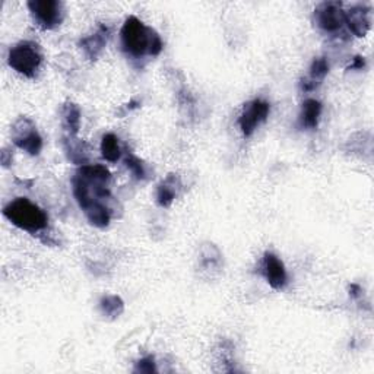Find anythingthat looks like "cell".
<instances>
[{
	"instance_id": "6da1fadb",
	"label": "cell",
	"mask_w": 374,
	"mask_h": 374,
	"mask_svg": "<svg viewBox=\"0 0 374 374\" xmlns=\"http://www.w3.org/2000/svg\"><path fill=\"white\" fill-rule=\"evenodd\" d=\"M122 50L134 59L145 56L157 58L164 49L160 34L151 27H146L139 18L129 16L120 30Z\"/></svg>"
},
{
	"instance_id": "7a4b0ae2",
	"label": "cell",
	"mask_w": 374,
	"mask_h": 374,
	"mask_svg": "<svg viewBox=\"0 0 374 374\" xmlns=\"http://www.w3.org/2000/svg\"><path fill=\"white\" fill-rule=\"evenodd\" d=\"M4 217L22 231L39 234L49 227V215L27 198H16L4 208Z\"/></svg>"
},
{
	"instance_id": "3957f363",
	"label": "cell",
	"mask_w": 374,
	"mask_h": 374,
	"mask_svg": "<svg viewBox=\"0 0 374 374\" xmlns=\"http://www.w3.org/2000/svg\"><path fill=\"white\" fill-rule=\"evenodd\" d=\"M9 66L25 78H34L43 63L40 46L34 41H20L11 47L8 54Z\"/></svg>"
},
{
	"instance_id": "277c9868",
	"label": "cell",
	"mask_w": 374,
	"mask_h": 374,
	"mask_svg": "<svg viewBox=\"0 0 374 374\" xmlns=\"http://www.w3.org/2000/svg\"><path fill=\"white\" fill-rule=\"evenodd\" d=\"M12 142L31 157L40 155L43 149V138L37 124L30 117H18L11 127Z\"/></svg>"
},
{
	"instance_id": "5b68a950",
	"label": "cell",
	"mask_w": 374,
	"mask_h": 374,
	"mask_svg": "<svg viewBox=\"0 0 374 374\" xmlns=\"http://www.w3.org/2000/svg\"><path fill=\"white\" fill-rule=\"evenodd\" d=\"M27 6L34 22L43 30H56L65 20V5L59 0H31Z\"/></svg>"
},
{
	"instance_id": "8992f818",
	"label": "cell",
	"mask_w": 374,
	"mask_h": 374,
	"mask_svg": "<svg viewBox=\"0 0 374 374\" xmlns=\"http://www.w3.org/2000/svg\"><path fill=\"white\" fill-rule=\"evenodd\" d=\"M314 25L323 32H338L345 25V11L340 2H323L313 12Z\"/></svg>"
},
{
	"instance_id": "52a82bcc",
	"label": "cell",
	"mask_w": 374,
	"mask_h": 374,
	"mask_svg": "<svg viewBox=\"0 0 374 374\" xmlns=\"http://www.w3.org/2000/svg\"><path fill=\"white\" fill-rule=\"evenodd\" d=\"M271 113V104L262 98H256L253 101H249L245 108H243L241 115L238 117V127L241 134L246 138H250L256 129L266 122Z\"/></svg>"
},
{
	"instance_id": "ba28073f",
	"label": "cell",
	"mask_w": 374,
	"mask_h": 374,
	"mask_svg": "<svg viewBox=\"0 0 374 374\" xmlns=\"http://www.w3.org/2000/svg\"><path fill=\"white\" fill-rule=\"evenodd\" d=\"M262 273H264L266 283L273 290H284L288 284V273L284 262L280 260L275 253L266 252L262 262Z\"/></svg>"
},
{
	"instance_id": "9c48e42d",
	"label": "cell",
	"mask_w": 374,
	"mask_h": 374,
	"mask_svg": "<svg viewBox=\"0 0 374 374\" xmlns=\"http://www.w3.org/2000/svg\"><path fill=\"white\" fill-rule=\"evenodd\" d=\"M110 35H111V28L105 24H101L92 34L84 37V39L79 41V47L88 60L94 62L100 58L108 43Z\"/></svg>"
},
{
	"instance_id": "30bf717a",
	"label": "cell",
	"mask_w": 374,
	"mask_h": 374,
	"mask_svg": "<svg viewBox=\"0 0 374 374\" xmlns=\"http://www.w3.org/2000/svg\"><path fill=\"white\" fill-rule=\"evenodd\" d=\"M345 24L355 37H366L371 28V9L364 5L352 6L345 12Z\"/></svg>"
},
{
	"instance_id": "8fae6325",
	"label": "cell",
	"mask_w": 374,
	"mask_h": 374,
	"mask_svg": "<svg viewBox=\"0 0 374 374\" xmlns=\"http://www.w3.org/2000/svg\"><path fill=\"white\" fill-rule=\"evenodd\" d=\"M329 73V62L326 58H317L311 62L309 67L307 77H304L300 82V88L304 92H311L319 86Z\"/></svg>"
},
{
	"instance_id": "7c38bea8",
	"label": "cell",
	"mask_w": 374,
	"mask_h": 374,
	"mask_svg": "<svg viewBox=\"0 0 374 374\" xmlns=\"http://www.w3.org/2000/svg\"><path fill=\"white\" fill-rule=\"evenodd\" d=\"M181 187L180 179L177 174H170L165 180H162L157 187V203L161 208H170L176 200L179 191Z\"/></svg>"
},
{
	"instance_id": "4fadbf2b",
	"label": "cell",
	"mask_w": 374,
	"mask_h": 374,
	"mask_svg": "<svg viewBox=\"0 0 374 374\" xmlns=\"http://www.w3.org/2000/svg\"><path fill=\"white\" fill-rule=\"evenodd\" d=\"M60 119L62 126L65 130V135L67 136H78L81 129V108L78 104L72 101H66L60 108Z\"/></svg>"
},
{
	"instance_id": "5bb4252c",
	"label": "cell",
	"mask_w": 374,
	"mask_h": 374,
	"mask_svg": "<svg viewBox=\"0 0 374 374\" xmlns=\"http://www.w3.org/2000/svg\"><path fill=\"white\" fill-rule=\"evenodd\" d=\"M65 154L69 161L77 165H85L88 161V148L86 145L78 139V136L65 135L62 139Z\"/></svg>"
},
{
	"instance_id": "9a60e30c",
	"label": "cell",
	"mask_w": 374,
	"mask_h": 374,
	"mask_svg": "<svg viewBox=\"0 0 374 374\" xmlns=\"http://www.w3.org/2000/svg\"><path fill=\"white\" fill-rule=\"evenodd\" d=\"M321 116H322V103L314 98H309L302 105L300 119H298V122H300V126L303 129L313 130L319 126Z\"/></svg>"
},
{
	"instance_id": "2e32d148",
	"label": "cell",
	"mask_w": 374,
	"mask_h": 374,
	"mask_svg": "<svg viewBox=\"0 0 374 374\" xmlns=\"http://www.w3.org/2000/svg\"><path fill=\"white\" fill-rule=\"evenodd\" d=\"M101 155L108 162H117L122 158V148L119 138L115 134H105L101 139Z\"/></svg>"
},
{
	"instance_id": "e0dca14e",
	"label": "cell",
	"mask_w": 374,
	"mask_h": 374,
	"mask_svg": "<svg viewBox=\"0 0 374 374\" xmlns=\"http://www.w3.org/2000/svg\"><path fill=\"white\" fill-rule=\"evenodd\" d=\"M100 309L101 313L107 317V319L115 321L117 317H120L124 311V302L116 294L104 295L100 302Z\"/></svg>"
},
{
	"instance_id": "ac0fdd59",
	"label": "cell",
	"mask_w": 374,
	"mask_h": 374,
	"mask_svg": "<svg viewBox=\"0 0 374 374\" xmlns=\"http://www.w3.org/2000/svg\"><path fill=\"white\" fill-rule=\"evenodd\" d=\"M124 165L127 170L132 173V176L136 179V180H145L148 179V168H146V164H143V161L141 158H138L136 155L134 154H129L126 158H124Z\"/></svg>"
},
{
	"instance_id": "d6986e66",
	"label": "cell",
	"mask_w": 374,
	"mask_h": 374,
	"mask_svg": "<svg viewBox=\"0 0 374 374\" xmlns=\"http://www.w3.org/2000/svg\"><path fill=\"white\" fill-rule=\"evenodd\" d=\"M135 373H143V374H153L157 371V363L153 355H148V357L141 359L135 364Z\"/></svg>"
},
{
	"instance_id": "ffe728a7",
	"label": "cell",
	"mask_w": 374,
	"mask_h": 374,
	"mask_svg": "<svg viewBox=\"0 0 374 374\" xmlns=\"http://www.w3.org/2000/svg\"><path fill=\"white\" fill-rule=\"evenodd\" d=\"M366 65H367L366 58H363V56H355L348 69L349 70H363L366 67Z\"/></svg>"
},
{
	"instance_id": "44dd1931",
	"label": "cell",
	"mask_w": 374,
	"mask_h": 374,
	"mask_svg": "<svg viewBox=\"0 0 374 374\" xmlns=\"http://www.w3.org/2000/svg\"><path fill=\"white\" fill-rule=\"evenodd\" d=\"M360 292H361V287L360 285H357V284H351V287H349V295L351 297H359L360 295Z\"/></svg>"
},
{
	"instance_id": "7402d4cb",
	"label": "cell",
	"mask_w": 374,
	"mask_h": 374,
	"mask_svg": "<svg viewBox=\"0 0 374 374\" xmlns=\"http://www.w3.org/2000/svg\"><path fill=\"white\" fill-rule=\"evenodd\" d=\"M2 164H4L5 167H8L9 164H12V158H9L8 149H4V153H2Z\"/></svg>"
}]
</instances>
